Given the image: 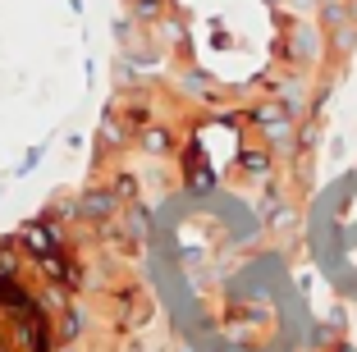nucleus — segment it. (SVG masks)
Segmentation results:
<instances>
[{
	"instance_id": "nucleus-1",
	"label": "nucleus",
	"mask_w": 357,
	"mask_h": 352,
	"mask_svg": "<svg viewBox=\"0 0 357 352\" xmlns=\"http://www.w3.org/2000/svg\"><path fill=\"white\" fill-rule=\"evenodd\" d=\"M87 211H92V215H105V211H110V197H87Z\"/></svg>"
}]
</instances>
